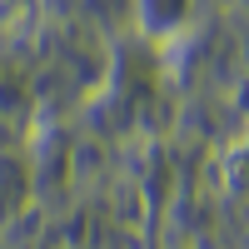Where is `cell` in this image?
<instances>
[{
	"label": "cell",
	"instance_id": "1",
	"mask_svg": "<svg viewBox=\"0 0 249 249\" xmlns=\"http://www.w3.org/2000/svg\"><path fill=\"white\" fill-rule=\"evenodd\" d=\"M15 10H20V0H0V20H15Z\"/></svg>",
	"mask_w": 249,
	"mask_h": 249
}]
</instances>
